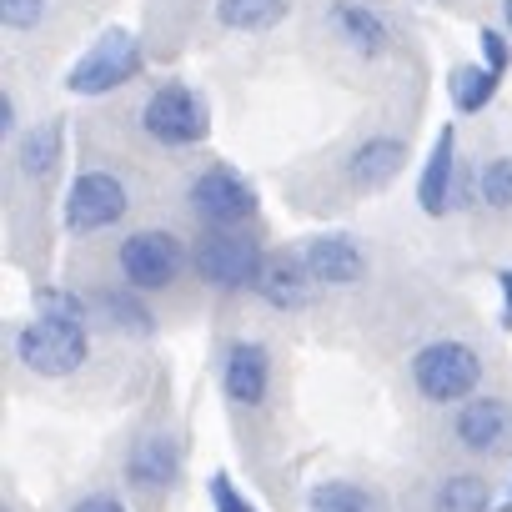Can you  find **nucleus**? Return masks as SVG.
<instances>
[{"label": "nucleus", "instance_id": "nucleus-27", "mask_svg": "<svg viewBox=\"0 0 512 512\" xmlns=\"http://www.w3.org/2000/svg\"><path fill=\"white\" fill-rule=\"evenodd\" d=\"M66 512H126V502H121L116 492H86V497H76Z\"/></svg>", "mask_w": 512, "mask_h": 512}, {"label": "nucleus", "instance_id": "nucleus-4", "mask_svg": "<svg viewBox=\"0 0 512 512\" xmlns=\"http://www.w3.org/2000/svg\"><path fill=\"white\" fill-rule=\"evenodd\" d=\"M186 262H191V251H186L181 236L166 231V226L131 231V236L121 241V251H116V267H121L126 287L141 292V297H146V292H166V287H176V277L186 272Z\"/></svg>", "mask_w": 512, "mask_h": 512}, {"label": "nucleus", "instance_id": "nucleus-12", "mask_svg": "<svg viewBox=\"0 0 512 512\" xmlns=\"http://www.w3.org/2000/svg\"><path fill=\"white\" fill-rule=\"evenodd\" d=\"M457 176H462V161H457V136L452 126L437 131L427 161H422V176H417V206L427 216H447L457 211Z\"/></svg>", "mask_w": 512, "mask_h": 512}, {"label": "nucleus", "instance_id": "nucleus-19", "mask_svg": "<svg viewBox=\"0 0 512 512\" xmlns=\"http://www.w3.org/2000/svg\"><path fill=\"white\" fill-rule=\"evenodd\" d=\"M432 512H492V482L482 472H447L432 492Z\"/></svg>", "mask_w": 512, "mask_h": 512}, {"label": "nucleus", "instance_id": "nucleus-5", "mask_svg": "<svg viewBox=\"0 0 512 512\" xmlns=\"http://www.w3.org/2000/svg\"><path fill=\"white\" fill-rule=\"evenodd\" d=\"M141 126L156 146L166 151H186V146H201L211 121H206V101L186 86V81H161L146 106H141Z\"/></svg>", "mask_w": 512, "mask_h": 512}, {"label": "nucleus", "instance_id": "nucleus-20", "mask_svg": "<svg viewBox=\"0 0 512 512\" xmlns=\"http://www.w3.org/2000/svg\"><path fill=\"white\" fill-rule=\"evenodd\" d=\"M287 0H216V21L226 31H272L287 21Z\"/></svg>", "mask_w": 512, "mask_h": 512}, {"label": "nucleus", "instance_id": "nucleus-28", "mask_svg": "<svg viewBox=\"0 0 512 512\" xmlns=\"http://www.w3.org/2000/svg\"><path fill=\"white\" fill-rule=\"evenodd\" d=\"M0 131L16 136V96L11 91H0Z\"/></svg>", "mask_w": 512, "mask_h": 512}, {"label": "nucleus", "instance_id": "nucleus-25", "mask_svg": "<svg viewBox=\"0 0 512 512\" xmlns=\"http://www.w3.org/2000/svg\"><path fill=\"white\" fill-rule=\"evenodd\" d=\"M477 41H482V66L497 71V76H507V66H512V41H507L502 31H492V26H482Z\"/></svg>", "mask_w": 512, "mask_h": 512}, {"label": "nucleus", "instance_id": "nucleus-21", "mask_svg": "<svg viewBox=\"0 0 512 512\" xmlns=\"http://www.w3.org/2000/svg\"><path fill=\"white\" fill-rule=\"evenodd\" d=\"M497 86H502V76L497 71H487V66H452V76H447V91H452V106L462 111V116H477L492 96H497Z\"/></svg>", "mask_w": 512, "mask_h": 512}, {"label": "nucleus", "instance_id": "nucleus-15", "mask_svg": "<svg viewBox=\"0 0 512 512\" xmlns=\"http://www.w3.org/2000/svg\"><path fill=\"white\" fill-rule=\"evenodd\" d=\"M402 166H407V141H397V136H367L362 146H352L342 176L357 191H382L387 181H397Z\"/></svg>", "mask_w": 512, "mask_h": 512}, {"label": "nucleus", "instance_id": "nucleus-24", "mask_svg": "<svg viewBox=\"0 0 512 512\" xmlns=\"http://www.w3.org/2000/svg\"><path fill=\"white\" fill-rule=\"evenodd\" d=\"M46 6L51 0H0V21L6 31H36L46 21Z\"/></svg>", "mask_w": 512, "mask_h": 512}, {"label": "nucleus", "instance_id": "nucleus-9", "mask_svg": "<svg viewBox=\"0 0 512 512\" xmlns=\"http://www.w3.org/2000/svg\"><path fill=\"white\" fill-rule=\"evenodd\" d=\"M452 437H457V447L472 452V457H497V452L512 447V407H507L502 397H492V392H477L472 402L457 407Z\"/></svg>", "mask_w": 512, "mask_h": 512}, {"label": "nucleus", "instance_id": "nucleus-29", "mask_svg": "<svg viewBox=\"0 0 512 512\" xmlns=\"http://www.w3.org/2000/svg\"><path fill=\"white\" fill-rule=\"evenodd\" d=\"M497 282H502V322L512 327V267H507V272H497Z\"/></svg>", "mask_w": 512, "mask_h": 512}, {"label": "nucleus", "instance_id": "nucleus-17", "mask_svg": "<svg viewBox=\"0 0 512 512\" xmlns=\"http://www.w3.org/2000/svg\"><path fill=\"white\" fill-rule=\"evenodd\" d=\"M61 151H66V126H61V121H41V126H31V131L21 136L16 166H21V176L46 181V176L61 166Z\"/></svg>", "mask_w": 512, "mask_h": 512}, {"label": "nucleus", "instance_id": "nucleus-3", "mask_svg": "<svg viewBox=\"0 0 512 512\" xmlns=\"http://www.w3.org/2000/svg\"><path fill=\"white\" fill-rule=\"evenodd\" d=\"M267 267V251L246 231H206L191 241V272L216 292H256Z\"/></svg>", "mask_w": 512, "mask_h": 512}, {"label": "nucleus", "instance_id": "nucleus-26", "mask_svg": "<svg viewBox=\"0 0 512 512\" xmlns=\"http://www.w3.org/2000/svg\"><path fill=\"white\" fill-rule=\"evenodd\" d=\"M211 507H216V512H256V507L231 487V477H226V472H211Z\"/></svg>", "mask_w": 512, "mask_h": 512}, {"label": "nucleus", "instance_id": "nucleus-23", "mask_svg": "<svg viewBox=\"0 0 512 512\" xmlns=\"http://www.w3.org/2000/svg\"><path fill=\"white\" fill-rule=\"evenodd\" d=\"M477 196L487 211H512V156H492L477 176Z\"/></svg>", "mask_w": 512, "mask_h": 512}, {"label": "nucleus", "instance_id": "nucleus-1", "mask_svg": "<svg viewBox=\"0 0 512 512\" xmlns=\"http://www.w3.org/2000/svg\"><path fill=\"white\" fill-rule=\"evenodd\" d=\"M91 317L86 312H56L41 307L21 332H16V362L36 377H71L91 357Z\"/></svg>", "mask_w": 512, "mask_h": 512}, {"label": "nucleus", "instance_id": "nucleus-14", "mask_svg": "<svg viewBox=\"0 0 512 512\" xmlns=\"http://www.w3.org/2000/svg\"><path fill=\"white\" fill-rule=\"evenodd\" d=\"M302 262H307L312 282H322V287H352L367 272V256L352 236H312L302 246Z\"/></svg>", "mask_w": 512, "mask_h": 512}, {"label": "nucleus", "instance_id": "nucleus-7", "mask_svg": "<svg viewBox=\"0 0 512 512\" xmlns=\"http://www.w3.org/2000/svg\"><path fill=\"white\" fill-rule=\"evenodd\" d=\"M141 76V46L131 31H106L71 71H66V91L71 96H106L126 81Z\"/></svg>", "mask_w": 512, "mask_h": 512}, {"label": "nucleus", "instance_id": "nucleus-18", "mask_svg": "<svg viewBox=\"0 0 512 512\" xmlns=\"http://www.w3.org/2000/svg\"><path fill=\"white\" fill-rule=\"evenodd\" d=\"M86 307L96 312V317H106V327H116V332H131V337H151L156 332V317H151V307L141 302V292H91L86 297Z\"/></svg>", "mask_w": 512, "mask_h": 512}, {"label": "nucleus", "instance_id": "nucleus-10", "mask_svg": "<svg viewBox=\"0 0 512 512\" xmlns=\"http://www.w3.org/2000/svg\"><path fill=\"white\" fill-rule=\"evenodd\" d=\"M221 392H226V402L256 412L272 392V352L262 342H246V337L231 342L221 352Z\"/></svg>", "mask_w": 512, "mask_h": 512}, {"label": "nucleus", "instance_id": "nucleus-22", "mask_svg": "<svg viewBox=\"0 0 512 512\" xmlns=\"http://www.w3.org/2000/svg\"><path fill=\"white\" fill-rule=\"evenodd\" d=\"M307 512H377V497L362 482L347 477H327L307 492Z\"/></svg>", "mask_w": 512, "mask_h": 512}, {"label": "nucleus", "instance_id": "nucleus-13", "mask_svg": "<svg viewBox=\"0 0 512 512\" xmlns=\"http://www.w3.org/2000/svg\"><path fill=\"white\" fill-rule=\"evenodd\" d=\"M327 26H332V36L347 51H357L367 61H377V56L392 51V26L367 6V0H332V6H327Z\"/></svg>", "mask_w": 512, "mask_h": 512}, {"label": "nucleus", "instance_id": "nucleus-2", "mask_svg": "<svg viewBox=\"0 0 512 512\" xmlns=\"http://www.w3.org/2000/svg\"><path fill=\"white\" fill-rule=\"evenodd\" d=\"M412 387L422 402L432 407H447V402H472L477 387H482V357L477 347L457 342V337H437L427 347H417L412 357Z\"/></svg>", "mask_w": 512, "mask_h": 512}, {"label": "nucleus", "instance_id": "nucleus-6", "mask_svg": "<svg viewBox=\"0 0 512 512\" xmlns=\"http://www.w3.org/2000/svg\"><path fill=\"white\" fill-rule=\"evenodd\" d=\"M186 211L206 226V231H241L256 216V191L241 171L231 166H206L191 186H186Z\"/></svg>", "mask_w": 512, "mask_h": 512}, {"label": "nucleus", "instance_id": "nucleus-16", "mask_svg": "<svg viewBox=\"0 0 512 512\" xmlns=\"http://www.w3.org/2000/svg\"><path fill=\"white\" fill-rule=\"evenodd\" d=\"M256 297L267 307H282V312H297L312 302V272L302 262V251H272L267 267H262V282H256Z\"/></svg>", "mask_w": 512, "mask_h": 512}, {"label": "nucleus", "instance_id": "nucleus-30", "mask_svg": "<svg viewBox=\"0 0 512 512\" xmlns=\"http://www.w3.org/2000/svg\"><path fill=\"white\" fill-rule=\"evenodd\" d=\"M502 21H507V31H512V0H502Z\"/></svg>", "mask_w": 512, "mask_h": 512}, {"label": "nucleus", "instance_id": "nucleus-11", "mask_svg": "<svg viewBox=\"0 0 512 512\" xmlns=\"http://www.w3.org/2000/svg\"><path fill=\"white\" fill-rule=\"evenodd\" d=\"M121 477L141 492H166L176 477H181V442L171 432H141L131 447H126V462H121Z\"/></svg>", "mask_w": 512, "mask_h": 512}, {"label": "nucleus", "instance_id": "nucleus-8", "mask_svg": "<svg viewBox=\"0 0 512 512\" xmlns=\"http://www.w3.org/2000/svg\"><path fill=\"white\" fill-rule=\"evenodd\" d=\"M126 211H131L126 181H121V176H111V171H101V166L81 171V176L71 181V191H66V206H61L66 231H76V236L106 231V226H116Z\"/></svg>", "mask_w": 512, "mask_h": 512}]
</instances>
